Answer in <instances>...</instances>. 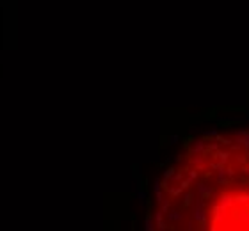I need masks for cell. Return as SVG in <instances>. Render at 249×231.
<instances>
[{
    "label": "cell",
    "mask_w": 249,
    "mask_h": 231,
    "mask_svg": "<svg viewBox=\"0 0 249 231\" xmlns=\"http://www.w3.org/2000/svg\"><path fill=\"white\" fill-rule=\"evenodd\" d=\"M151 230L249 231V128L187 142L157 185Z\"/></svg>",
    "instance_id": "1"
}]
</instances>
